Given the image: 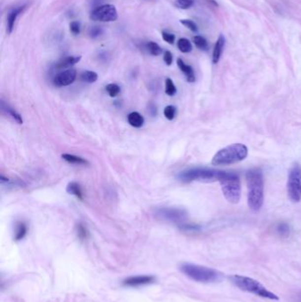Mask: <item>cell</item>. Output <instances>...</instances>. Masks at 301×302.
<instances>
[{"instance_id":"7","label":"cell","mask_w":301,"mask_h":302,"mask_svg":"<svg viewBox=\"0 0 301 302\" xmlns=\"http://www.w3.org/2000/svg\"><path fill=\"white\" fill-rule=\"evenodd\" d=\"M287 192L290 200L293 202L301 201V166L294 164L289 170Z\"/></svg>"},{"instance_id":"24","label":"cell","mask_w":301,"mask_h":302,"mask_svg":"<svg viewBox=\"0 0 301 302\" xmlns=\"http://www.w3.org/2000/svg\"><path fill=\"white\" fill-rule=\"evenodd\" d=\"M193 42L195 44V46L197 48H199L200 50H207L208 49V43H207V40L201 36V35H195L193 38Z\"/></svg>"},{"instance_id":"13","label":"cell","mask_w":301,"mask_h":302,"mask_svg":"<svg viewBox=\"0 0 301 302\" xmlns=\"http://www.w3.org/2000/svg\"><path fill=\"white\" fill-rule=\"evenodd\" d=\"M225 43V36L223 34H220L219 37L217 39V41L216 42L214 50H213L212 61L214 64H217L218 61L220 60L222 52L224 51Z\"/></svg>"},{"instance_id":"10","label":"cell","mask_w":301,"mask_h":302,"mask_svg":"<svg viewBox=\"0 0 301 302\" xmlns=\"http://www.w3.org/2000/svg\"><path fill=\"white\" fill-rule=\"evenodd\" d=\"M77 72L75 69H68L64 72H60L53 79V83L56 87H66L72 84L76 79Z\"/></svg>"},{"instance_id":"9","label":"cell","mask_w":301,"mask_h":302,"mask_svg":"<svg viewBox=\"0 0 301 302\" xmlns=\"http://www.w3.org/2000/svg\"><path fill=\"white\" fill-rule=\"evenodd\" d=\"M156 216L167 221L178 222L186 217V212L183 209L163 208L156 210Z\"/></svg>"},{"instance_id":"36","label":"cell","mask_w":301,"mask_h":302,"mask_svg":"<svg viewBox=\"0 0 301 302\" xmlns=\"http://www.w3.org/2000/svg\"><path fill=\"white\" fill-rule=\"evenodd\" d=\"M103 0H89V2H90V4L91 5H94V6H98V4H100L101 2H102Z\"/></svg>"},{"instance_id":"21","label":"cell","mask_w":301,"mask_h":302,"mask_svg":"<svg viewBox=\"0 0 301 302\" xmlns=\"http://www.w3.org/2000/svg\"><path fill=\"white\" fill-rule=\"evenodd\" d=\"M81 80L84 82H88V83H94L96 81H98V73L93 71H85V72H82L81 74Z\"/></svg>"},{"instance_id":"18","label":"cell","mask_w":301,"mask_h":302,"mask_svg":"<svg viewBox=\"0 0 301 302\" xmlns=\"http://www.w3.org/2000/svg\"><path fill=\"white\" fill-rule=\"evenodd\" d=\"M28 233V227L26 226L25 223L23 222H18L15 226V233H14V239L16 241L22 240L24 238L26 234Z\"/></svg>"},{"instance_id":"11","label":"cell","mask_w":301,"mask_h":302,"mask_svg":"<svg viewBox=\"0 0 301 302\" xmlns=\"http://www.w3.org/2000/svg\"><path fill=\"white\" fill-rule=\"evenodd\" d=\"M156 280V278L153 276H148V275H142V276H135V277H130L125 279L123 285L125 286L129 287H138L142 285H150Z\"/></svg>"},{"instance_id":"5","label":"cell","mask_w":301,"mask_h":302,"mask_svg":"<svg viewBox=\"0 0 301 302\" xmlns=\"http://www.w3.org/2000/svg\"><path fill=\"white\" fill-rule=\"evenodd\" d=\"M225 199L231 203L236 204L241 198V183L239 177L234 172L225 171L218 180Z\"/></svg>"},{"instance_id":"33","label":"cell","mask_w":301,"mask_h":302,"mask_svg":"<svg viewBox=\"0 0 301 302\" xmlns=\"http://www.w3.org/2000/svg\"><path fill=\"white\" fill-rule=\"evenodd\" d=\"M70 30L73 34H79L81 32V26L80 23L77 22H71L70 24Z\"/></svg>"},{"instance_id":"30","label":"cell","mask_w":301,"mask_h":302,"mask_svg":"<svg viewBox=\"0 0 301 302\" xmlns=\"http://www.w3.org/2000/svg\"><path fill=\"white\" fill-rule=\"evenodd\" d=\"M277 232H278V234L281 235V236H283V237H287L288 236L289 234H290V228H289V226L287 224H280L278 227H277Z\"/></svg>"},{"instance_id":"23","label":"cell","mask_w":301,"mask_h":302,"mask_svg":"<svg viewBox=\"0 0 301 302\" xmlns=\"http://www.w3.org/2000/svg\"><path fill=\"white\" fill-rule=\"evenodd\" d=\"M147 50L149 51V53L153 56L161 55L163 53V50L161 47L159 46L157 43L155 42H149L147 43Z\"/></svg>"},{"instance_id":"14","label":"cell","mask_w":301,"mask_h":302,"mask_svg":"<svg viewBox=\"0 0 301 302\" xmlns=\"http://www.w3.org/2000/svg\"><path fill=\"white\" fill-rule=\"evenodd\" d=\"M177 64H178V68L180 69L181 72L186 75L187 81L188 82H195V72H194V69L192 68L191 66L186 64L181 59H178L177 60Z\"/></svg>"},{"instance_id":"3","label":"cell","mask_w":301,"mask_h":302,"mask_svg":"<svg viewBox=\"0 0 301 302\" xmlns=\"http://www.w3.org/2000/svg\"><path fill=\"white\" fill-rule=\"evenodd\" d=\"M230 280L238 289L246 293L255 294L261 298L268 299L273 301L279 300V297L277 295L268 291L259 281L255 280L254 278L245 277L241 275H234L230 277Z\"/></svg>"},{"instance_id":"22","label":"cell","mask_w":301,"mask_h":302,"mask_svg":"<svg viewBox=\"0 0 301 302\" xmlns=\"http://www.w3.org/2000/svg\"><path fill=\"white\" fill-rule=\"evenodd\" d=\"M178 50L183 52V53H188L193 49L191 42L187 38H180L178 40Z\"/></svg>"},{"instance_id":"4","label":"cell","mask_w":301,"mask_h":302,"mask_svg":"<svg viewBox=\"0 0 301 302\" xmlns=\"http://www.w3.org/2000/svg\"><path fill=\"white\" fill-rule=\"evenodd\" d=\"M180 270L192 280L199 283H215L222 278V274L216 269L198 264H182L180 266Z\"/></svg>"},{"instance_id":"17","label":"cell","mask_w":301,"mask_h":302,"mask_svg":"<svg viewBox=\"0 0 301 302\" xmlns=\"http://www.w3.org/2000/svg\"><path fill=\"white\" fill-rule=\"evenodd\" d=\"M67 192L69 195L76 196L78 199L81 201L83 200V192L81 189V185L77 183L75 181H72V182L68 184L67 187Z\"/></svg>"},{"instance_id":"25","label":"cell","mask_w":301,"mask_h":302,"mask_svg":"<svg viewBox=\"0 0 301 302\" xmlns=\"http://www.w3.org/2000/svg\"><path fill=\"white\" fill-rule=\"evenodd\" d=\"M166 93L170 97H172L177 93V88L174 85L173 81L170 78H167L166 80Z\"/></svg>"},{"instance_id":"26","label":"cell","mask_w":301,"mask_h":302,"mask_svg":"<svg viewBox=\"0 0 301 302\" xmlns=\"http://www.w3.org/2000/svg\"><path fill=\"white\" fill-rule=\"evenodd\" d=\"M107 93L109 94L110 98H115L120 93V88L119 85L115 84V83H110L105 87Z\"/></svg>"},{"instance_id":"15","label":"cell","mask_w":301,"mask_h":302,"mask_svg":"<svg viewBox=\"0 0 301 302\" xmlns=\"http://www.w3.org/2000/svg\"><path fill=\"white\" fill-rule=\"evenodd\" d=\"M81 56H68L64 59L60 60L57 64H56V68L57 69H64L68 68L70 67H72L73 65L78 63L81 60Z\"/></svg>"},{"instance_id":"1","label":"cell","mask_w":301,"mask_h":302,"mask_svg":"<svg viewBox=\"0 0 301 302\" xmlns=\"http://www.w3.org/2000/svg\"><path fill=\"white\" fill-rule=\"evenodd\" d=\"M247 203L252 210L258 211L263 207L264 201V179L262 170L258 168L246 171Z\"/></svg>"},{"instance_id":"16","label":"cell","mask_w":301,"mask_h":302,"mask_svg":"<svg viewBox=\"0 0 301 302\" xmlns=\"http://www.w3.org/2000/svg\"><path fill=\"white\" fill-rule=\"evenodd\" d=\"M128 121L134 128H140L144 125V118L137 111H133L128 116Z\"/></svg>"},{"instance_id":"31","label":"cell","mask_w":301,"mask_h":302,"mask_svg":"<svg viewBox=\"0 0 301 302\" xmlns=\"http://www.w3.org/2000/svg\"><path fill=\"white\" fill-rule=\"evenodd\" d=\"M180 22H181V24L186 26L187 29H189L193 32H197L198 31V27L191 20H181Z\"/></svg>"},{"instance_id":"6","label":"cell","mask_w":301,"mask_h":302,"mask_svg":"<svg viewBox=\"0 0 301 302\" xmlns=\"http://www.w3.org/2000/svg\"><path fill=\"white\" fill-rule=\"evenodd\" d=\"M224 170H215L210 168L198 167L185 170L181 172L178 178L183 182L191 181H218L223 175Z\"/></svg>"},{"instance_id":"35","label":"cell","mask_w":301,"mask_h":302,"mask_svg":"<svg viewBox=\"0 0 301 302\" xmlns=\"http://www.w3.org/2000/svg\"><path fill=\"white\" fill-rule=\"evenodd\" d=\"M164 60H165V62H166V64L167 66H170V65L172 64V61H173V57H172V54L170 53V51H166L165 52V54H164Z\"/></svg>"},{"instance_id":"34","label":"cell","mask_w":301,"mask_h":302,"mask_svg":"<svg viewBox=\"0 0 301 302\" xmlns=\"http://www.w3.org/2000/svg\"><path fill=\"white\" fill-rule=\"evenodd\" d=\"M162 35H163V38L166 41V43H170V44H172L174 43L175 35L173 34H170V33L164 31L162 33Z\"/></svg>"},{"instance_id":"8","label":"cell","mask_w":301,"mask_h":302,"mask_svg":"<svg viewBox=\"0 0 301 302\" xmlns=\"http://www.w3.org/2000/svg\"><path fill=\"white\" fill-rule=\"evenodd\" d=\"M90 19L95 22H114L118 19V12L112 4L98 5L90 13Z\"/></svg>"},{"instance_id":"12","label":"cell","mask_w":301,"mask_h":302,"mask_svg":"<svg viewBox=\"0 0 301 302\" xmlns=\"http://www.w3.org/2000/svg\"><path fill=\"white\" fill-rule=\"evenodd\" d=\"M26 5L24 4L22 6L12 9L9 12L8 14H7V18H6V30H7L8 34H11L13 32V29H14V24H15L16 20H17L18 16L24 11Z\"/></svg>"},{"instance_id":"27","label":"cell","mask_w":301,"mask_h":302,"mask_svg":"<svg viewBox=\"0 0 301 302\" xmlns=\"http://www.w3.org/2000/svg\"><path fill=\"white\" fill-rule=\"evenodd\" d=\"M176 112H177L176 107L173 106V105H168L165 108L164 114L168 120H172L176 116Z\"/></svg>"},{"instance_id":"2","label":"cell","mask_w":301,"mask_h":302,"mask_svg":"<svg viewBox=\"0 0 301 302\" xmlns=\"http://www.w3.org/2000/svg\"><path fill=\"white\" fill-rule=\"evenodd\" d=\"M248 155V149L246 145L242 143H234L220 149L213 157V166H231L241 162L246 159Z\"/></svg>"},{"instance_id":"20","label":"cell","mask_w":301,"mask_h":302,"mask_svg":"<svg viewBox=\"0 0 301 302\" xmlns=\"http://www.w3.org/2000/svg\"><path fill=\"white\" fill-rule=\"evenodd\" d=\"M1 107L4 111H6L8 113L9 115L11 116L18 124L23 123V119L21 114H19L17 111H15L14 109H13L12 107L9 106L8 104H5L3 101L1 102Z\"/></svg>"},{"instance_id":"32","label":"cell","mask_w":301,"mask_h":302,"mask_svg":"<svg viewBox=\"0 0 301 302\" xmlns=\"http://www.w3.org/2000/svg\"><path fill=\"white\" fill-rule=\"evenodd\" d=\"M102 33V30L100 27H93L89 30V36L91 38H97L99 35H101Z\"/></svg>"},{"instance_id":"29","label":"cell","mask_w":301,"mask_h":302,"mask_svg":"<svg viewBox=\"0 0 301 302\" xmlns=\"http://www.w3.org/2000/svg\"><path fill=\"white\" fill-rule=\"evenodd\" d=\"M77 234H78V237L81 238V240H84L88 238L89 232L87 230V228L84 226V225L79 224L77 226Z\"/></svg>"},{"instance_id":"19","label":"cell","mask_w":301,"mask_h":302,"mask_svg":"<svg viewBox=\"0 0 301 302\" xmlns=\"http://www.w3.org/2000/svg\"><path fill=\"white\" fill-rule=\"evenodd\" d=\"M62 158L65 161L69 163V164H73V165H89V162L84 159V158L78 157L75 155H71V154H63Z\"/></svg>"},{"instance_id":"28","label":"cell","mask_w":301,"mask_h":302,"mask_svg":"<svg viewBox=\"0 0 301 302\" xmlns=\"http://www.w3.org/2000/svg\"><path fill=\"white\" fill-rule=\"evenodd\" d=\"M194 4V0H176L175 2V5L178 7V8L186 9L190 8L191 6H193Z\"/></svg>"}]
</instances>
